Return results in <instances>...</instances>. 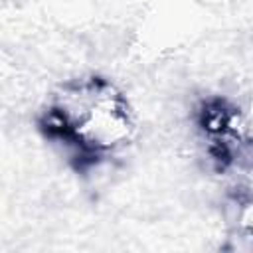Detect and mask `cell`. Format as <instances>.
<instances>
[{
	"label": "cell",
	"instance_id": "6da1fadb",
	"mask_svg": "<svg viewBox=\"0 0 253 253\" xmlns=\"http://www.w3.org/2000/svg\"><path fill=\"white\" fill-rule=\"evenodd\" d=\"M134 130L126 99L105 79L67 85L47 113V132L75 144L85 154L111 152Z\"/></svg>",
	"mask_w": 253,
	"mask_h": 253
},
{
	"label": "cell",
	"instance_id": "7a4b0ae2",
	"mask_svg": "<svg viewBox=\"0 0 253 253\" xmlns=\"http://www.w3.org/2000/svg\"><path fill=\"white\" fill-rule=\"evenodd\" d=\"M241 132H245V134L249 136L251 144H253V101H251V111H249L247 121H243V123H241Z\"/></svg>",
	"mask_w": 253,
	"mask_h": 253
}]
</instances>
